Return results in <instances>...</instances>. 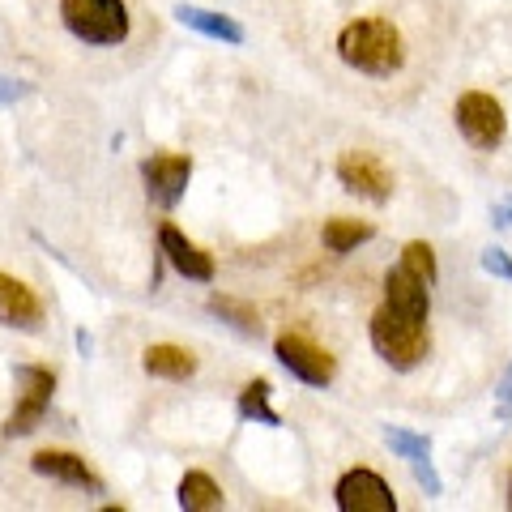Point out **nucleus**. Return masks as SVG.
Instances as JSON below:
<instances>
[{"instance_id": "nucleus-1", "label": "nucleus", "mask_w": 512, "mask_h": 512, "mask_svg": "<svg viewBox=\"0 0 512 512\" xmlns=\"http://www.w3.org/2000/svg\"><path fill=\"white\" fill-rule=\"evenodd\" d=\"M338 56L355 73L393 77L406 64V39L389 18H355L338 30Z\"/></svg>"}, {"instance_id": "nucleus-2", "label": "nucleus", "mask_w": 512, "mask_h": 512, "mask_svg": "<svg viewBox=\"0 0 512 512\" xmlns=\"http://www.w3.org/2000/svg\"><path fill=\"white\" fill-rule=\"evenodd\" d=\"M367 338H372V350L393 367V372H414V367L431 355L427 316L397 312V308H389V303H380V308L372 312Z\"/></svg>"}, {"instance_id": "nucleus-3", "label": "nucleus", "mask_w": 512, "mask_h": 512, "mask_svg": "<svg viewBox=\"0 0 512 512\" xmlns=\"http://www.w3.org/2000/svg\"><path fill=\"white\" fill-rule=\"evenodd\" d=\"M60 22L86 47H120L133 30L124 0H60Z\"/></svg>"}, {"instance_id": "nucleus-4", "label": "nucleus", "mask_w": 512, "mask_h": 512, "mask_svg": "<svg viewBox=\"0 0 512 512\" xmlns=\"http://www.w3.org/2000/svg\"><path fill=\"white\" fill-rule=\"evenodd\" d=\"M453 120H457V133L483 154H495L504 146V137H508V111L487 90H466L461 94L457 107H453Z\"/></svg>"}, {"instance_id": "nucleus-5", "label": "nucleus", "mask_w": 512, "mask_h": 512, "mask_svg": "<svg viewBox=\"0 0 512 512\" xmlns=\"http://www.w3.org/2000/svg\"><path fill=\"white\" fill-rule=\"evenodd\" d=\"M13 380H18V402H13L5 427H0L5 440L30 436V431L43 423L47 406H52V393H56V372L52 367H39V363H22L18 372H13Z\"/></svg>"}, {"instance_id": "nucleus-6", "label": "nucleus", "mask_w": 512, "mask_h": 512, "mask_svg": "<svg viewBox=\"0 0 512 512\" xmlns=\"http://www.w3.org/2000/svg\"><path fill=\"white\" fill-rule=\"evenodd\" d=\"M333 171H338V184L346 192H355V197L372 201V205H389L393 201L397 180H393V171H389V163H384L380 154H372V150H346Z\"/></svg>"}, {"instance_id": "nucleus-7", "label": "nucleus", "mask_w": 512, "mask_h": 512, "mask_svg": "<svg viewBox=\"0 0 512 512\" xmlns=\"http://www.w3.org/2000/svg\"><path fill=\"white\" fill-rule=\"evenodd\" d=\"M274 359L299 384H308V389H329L333 376H338V359L325 346H316L312 338H303V333H282L274 342Z\"/></svg>"}, {"instance_id": "nucleus-8", "label": "nucleus", "mask_w": 512, "mask_h": 512, "mask_svg": "<svg viewBox=\"0 0 512 512\" xmlns=\"http://www.w3.org/2000/svg\"><path fill=\"white\" fill-rule=\"evenodd\" d=\"M141 184H146V197L158 210H175L184 201V192L192 184V154H154L141 158Z\"/></svg>"}, {"instance_id": "nucleus-9", "label": "nucleus", "mask_w": 512, "mask_h": 512, "mask_svg": "<svg viewBox=\"0 0 512 512\" xmlns=\"http://www.w3.org/2000/svg\"><path fill=\"white\" fill-rule=\"evenodd\" d=\"M333 504L338 512H397V495L376 470H346L333 487Z\"/></svg>"}, {"instance_id": "nucleus-10", "label": "nucleus", "mask_w": 512, "mask_h": 512, "mask_svg": "<svg viewBox=\"0 0 512 512\" xmlns=\"http://www.w3.org/2000/svg\"><path fill=\"white\" fill-rule=\"evenodd\" d=\"M158 248H163V261L180 278H188V282H214V274H218L214 256L192 244V239L175 227V222H163V227H158Z\"/></svg>"}, {"instance_id": "nucleus-11", "label": "nucleus", "mask_w": 512, "mask_h": 512, "mask_svg": "<svg viewBox=\"0 0 512 512\" xmlns=\"http://www.w3.org/2000/svg\"><path fill=\"white\" fill-rule=\"evenodd\" d=\"M43 320L47 312H43V299L35 295V286H26L22 278L0 269V325L18 333H39Z\"/></svg>"}, {"instance_id": "nucleus-12", "label": "nucleus", "mask_w": 512, "mask_h": 512, "mask_svg": "<svg viewBox=\"0 0 512 512\" xmlns=\"http://www.w3.org/2000/svg\"><path fill=\"white\" fill-rule=\"evenodd\" d=\"M30 470L43 474V478H52V483L73 487V491H94V495L103 491V478L86 466V457L64 453V448H43V453H35V457H30Z\"/></svg>"}, {"instance_id": "nucleus-13", "label": "nucleus", "mask_w": 512, "mask_h": 512, "mask_svg": "<svg viewBox=\"0 0 512 512\" xmlns=\"http://www.w3.org/2000/svg\"><path fill=\"white\" fill-rule=\"evenodd\" d=\"M175 22L197 30L205 39H214V43H227V47H239L248 39L235 18H227V13H218V9H201V5H175Z\"/></svg>"}, {"instance_id": "nucleus-14", "label": "nucleus", "mask_w": 512, "mask_h": 512, "mask_svg": "<svg viewBox=\"0 0 512 512\" xmlns=\"http://www.w3.org/2000/svg\"><path fill=\"white\" fill-rule=\"evenodd\" d=\"M141 367L158 380H192L197 376V355L184 346H171V342H154L141 350Z\"/></svg>"}, {"instance_id": "nucleus-15", "label": "nucleus", "mask_w": 512, "mask_h": 512, "mask_svg": "<svg viewBox=\"0 0 512 512\" xmlns=\"http://www.w3.org/2000/svg\"><path fill=\"white\" fill-rule=\"evenodd\" d=\"M372 239H376V222H363V218H329L320 227V244L333 256H346L363 244H372Z\"/></svg>"}, {"instance_id": "nucleus-16", "label": "nucleus", "mask_w": 512, "mask_h": 512, "mask_svg": "<svg viewBox=\"0 0 512 512\" xmlns=\"http://www.w3.org/2000/svg\"><path fill=\"white\" fill-rule=\"evenodd\" d=\"M175 500H180L184 512H218V508H227V495H222V487L205 470H188L180 478V487H175Z\"/></svg>"}, {"instance_id": "nucleus-17", "label": "nucleus", "mask_w": 512, "mask_h": 512, "mask_svg": "<svg viewBox=\"0 0 512 512\" xmlns=\"http://www.w3.org/2000/svg\"><path fill=\"white\" fill-rule=\"evenodd\" d=\"M269 393H274V384H269L265 376L248 380L244 389H239V419L244 423H261V427H282V414L269 406Z\"/></svg>"}, {"instance_id": "nucleus-18", "label": "nucleus", "mask_w": 512, "mask_h": 512, "mask_svg": "<svg viewBox=\"0 0 512 512\" xmlns=\"http://www.w3.org/2000/svg\"><path fill=\"white\" fill-rule=\"evenodd\" d=\"M214 316H222L227 325H235L239 333H248V338H256L261 333V312L252 308V303L244 299H231V295H210V303H205Z\"/></svg>"}, {"instance_id": "nucleus-19", "label": "nucleus", "mask_w": 512, "mask_h": 512, "mask_svg": "<svg viewBox=\"0 0 512 512\" xmlns=\"http://www.w3.org/2000/svg\"><path fill=\"white\" fill-rule=\"evenodd\" d=\"M380 440L389 444V453H397L402 461L431 457V440L419 436V431H410V427H380Z\"/></svg>"}, {"instance_id": "nucleus-20", "label": "nucleus", "mask_w": 512, "mask_h": 512, "mask_svg": "<svg viewBox=\"0 0 512 512\" xmlns=\"http://www.w3.org/2000/svg\"><path fill=\"white\" fill-rule=\"evenodd\" d=\"M397 265H406L410 274H419L427 286H436V278H440L436 252H431V244H423V239H410V244L402 248V261H397Z\"/></svg>"}, {"instance_id": "nucleus-21", "label": "nucleus", "mask_w": 512, "mask_h": 512, "mask_svg": "<svg viewBox=\"0 0 512 512\" xmlns=\"http://www.w3.org/2000/svg\"><path fill=\"white\" fill-rule=\"evenodd\" d=\"M478 261H483V269L491 278H500V282H512V256L500 248V244H487L483 252H478Z\"/></svg>"}, {"instance_id": "nucleus-22", "label": "nucleus", "mask_w": 512, "mask_h": 512, "mask_svg": "<svg viewBox=\"0 0 512 512\" xmlns=\"http://www.w3.org/2000/svg\"><path fill=\"white\" fill-rule=\"evenodd\" d=\"M410 466V474H414V483H419L431 500H436V495H444V478L436 474V466H431V457H419V461H406Z\"/></svg>"}, {"instance_id": "nucleus-23", "label": "nucleus", "mask_w": 512, "mask_h": 512, "mask_svg": "<svg viewBox=\"0 0 512 512\" xmlns=\"http://www.w3.org/2000/svg\"><path fill=\"white\" fill-rule=\"evenodd\" d=\"M495 419H500V423H508V419H512V363H508L504 380L495 384Z\"/></svg>"}, {"instance_id": "nucleus-24", "label": "nucleus", "mask_w": 512, "mask_h": 512, "mask_svg": "<svg viewBox=\"0 0 512 512\" xmlns=\"http://www.w3.org/2000/svg\"><path fill=\"white\" fill-rule=\"evenodd\" d=\"M30 94V86L26 82H13V77H5L0 73V107H13V103H22Z\"/></svg>"}, {"instance_id": "nucleus-25", "label": "nucleus", "mask_w": 512, "mask_h": 512, "mask_svg": "<svg viewBox=\"0 0 512 512\" xmlns=\"http://www.w3.org/2000/svg\"><path fill=\"white\" fill-rule=\"evenodd\" d=\"M491 227H495V231H508V227H512V201L491 205Z\"/></svg>"}, {"instance_id": "nucleus-26", "label": "nucleus", "mask_w": 512, "mask_h": 512, "mask_svg": "<svg viewBox=\"0 0 512 512\" xmlns=\"http://www.w3.org/2000/svg\"><path fill=\"white\" fill-rule=\"evenodd\" d=\"M73 342H77V350H82V355H90V350H94V342H90V333H86V329H77V338H73Z\"/></svg>"}, {"instance_id": "nucleus-27", "label": "nucleus", "mask_w": 512, "mask_h": 512, "mask_svg": "<svg viewBox=\"0 0 512 512\" xmlns=\"http://www.w3.org/2000/svg\"><path fill=\"white\" fill-rule=\"evenodd\" d=\"M508 508H512V478H508Z\"/></svg>"}]
</instances>
